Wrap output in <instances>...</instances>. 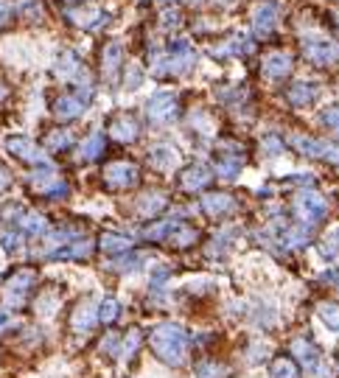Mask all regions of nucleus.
I'll return each instance as SVG.
<instances>
[{
    "label": "nucleus",
    "mask_w": 339,
    "mask_h": 378,
    "mask_svg": "<svg viewBox=\"0 0 339 378\" xmlns=\"http://www.w3.org/2000/svg\"><path fill=\"white\" fill-rule=\"evenodd\" d=\"M152 356L157 361H163L165 367H183L188 361V350H191V336L183 325L177 322H160L152 328L149 339H146Z\"/></svg>",
    "instance_id": "nucleus-1"
},
{
    "label": "nucleus",
    "mask_w": 339,
    "mask_h": 378,
    "mask_svg": "<svg viewBox=\"0 0 339 378\" xmlns=\"http://www.w3.org/2000/svg\"><path fill=\"white\" fill-rule=\"evenodd\" d=\"M196 65V48L188 39H172L165 51H152L149 67L154 76H168V73H188Z\"/></svg>",
    "instance_id": "nucleus-2"
},
{
    "label": "nucleus",
    "mask_w": 339,
    "mask_h": 378,
    "mask_svg": "<svg viewBox=\"0 0 339 378\" xmlns=\"http://www.w3.org/2000/svg\"><path fill=\"white\" fill-rule=\"evenodd\" d=\"M328 210H331L328 199L314 188H300L291 199V213H294V219H298V224L317 227L328 219Z\"/></svg>",
    "instance_id": "nucleus-3"
},
{
    "label": "nucleus",
    "mask_w": 339,
    "mask_h": 378,
    "mask_svg": "<svg viewBox=\"0 0 339 378\" xmlns=\"http://www.w3.org/2000/svg\"><path fill=\"white\" fill-rule=\"evenodd\" d=\"M289 146L300 157L339 165V140H325V138H311L303 132H294V135H289Z\"/></svg>",
    "instance_id": "nucleus-4"
},
{
    "label": "nucleus",
    "mask_w": 339,
    "mask_h": 378,
    "mask_svg": "<svg viewBox=\"0 0 339 378\" xmlns=\"http://www.w3.org/2000/svg\"><path fill=\"white\" fill-rule=\"evenodd\" d=\"M37 286V272L34 269H17L14 275H9V280L3 283L0 294H3V303L9 308H23L25 300L31 297V291Z\"/></svg>",
    "instance_id": "nucleus-5"
},
{
    "label": "nucleus",
    "mask_w": 339,
    "mask_h": 378,
    "mask_svg": "<svg viewBox=\"0 0 339 378\" xmlns=\"http://www.w3.org/2000/svg\"><path fill=\"white\" fill-rule=\"evenodd\" d=\"M28 185L31 191H37L39 196H48V199H65L68 196V182L56 174V168L45 165H37L34 171L28 174Z\"/></svg>",
    "instance_id": "nucleus-6"
},
{
    "label": "nucleus",
    "mask_w": 339,
    "mask_h": 378,
    "mask_svg": "<svg viewBox=\"0 0 339 378\" xmlns=\"http://www.w3.org/2000/svg\"><path fill=\"white\" fill-rule=\"evenodd\" d=\"M303 56L317 67H328L339 62V45L322 34H309L303 36Z\"/></svg>",
    "instance_id": "nucleus-7"
},
{
    "label": "nucleus",
    "mask_w": 339,
    "mask_h": 378,
    "mask_svg": "<svg viewBox=\"0 0 339 378\" xmlns=\"http://www.w3.org/2000/svg\"><path fill=\"white\" fill-rule=\"evenodd\" d=\"M180 112V101L174 90H157L149 101H146V118L154 126H168Z\"/></svg>",
    "instance_id": "nucleus-8"
},
{
    "label": "nucleus",
    "mask_w": 339,
    "mask_h": 378,
    "mask_svg": "<svg viewBox=\"0 0 339 378\" xmlns=\"http://www.w3.org/2000/svg\"><path fill=\"white\" fill-rule=\"evenodd\" d=\"M289 353H291L294 361L300 364V370H306V375L325 361V353L320 350V345L311 339L309 333H298V336H294V339L289 342Z\"/></svg>",
    "instance_id": "nucleus-9"
},
{
    "label": "nucleus",
    "mask_w": 339,
    "mask_h": 378,
    "mask_svg": "<svg viewBox=\"0 0 339 378\" xmlns=\"http://www.w3.org/2000/svg\"><path fill=\"white\" fill-rule=\"evenodd\" d=\"M104 185L110 191H126V188H132L138 185L141 180V168L132 162V160H115L104 168V174H101Z\"/></svg>",
    "instance_id": "nucleus-10"
},
{
    "label": "nucleus",
    "mask_w": 339,
    "mask_h": 378,
    "mask_svg": "<svg viewBox=\"0 0 339 378\" xmlns=\"http://www.w3.org/2000/svg\"><path fill=\"white\" fill-rule=\"evenodd\" d=\"M180 160H183V154H180V149L174 146V143H154L152 149H149V165L154 168V171H163V174H172L174 168H180Z\"/></svg>",
    "instance_id": "nucleus-11"
},
{
    "label": "nucleus",
    "mask_w": 339,
    "mask_h": 378,
    "mask_svg": "<svg viewBox=\"0 0 339 378\" xmlns=\"http://www.w3.org/2000/svg\"><path fill=\"white\" fill-rule=\"evenodd\" d=\"M96 325H99V303L81 300V303L73 308V314H70V330H73L76 336H88Z\"/></svg>",
    "instance_id": "nucleus-12"
},
{
    "label": "nucleus",
    "mask_w": 339,
    "mask_h": 378,
    "mask_svg": "<svg viewBox=\"0 0 339 378\" xmlns=\"http://www.w3.org/2000/svg\"><path fill=\"white\" fill-rule=\"evenodd\" d=\"M6 149H9L17 160H23V162H28V165H45V162H48L45 151H42L31 138H23V135L9 138V140H6Z\"/></svg>",
    "instance_id": "nucleus-13"
},
{
    "label": "nucleus",
    "mask_w": 339,
    "mask_h": 378,
    "mask_svg": "<svg viewBox=\"0 0 339 378\" xmlns=\"http://www.w3.org/2000/svg\"><path fill=\"white\" fill-rule=\"evenodd\" d=\"M202 210L210 216V219H222V216H230L238 210V199L227 191H216V193H207L202 196Z\"/></svg>",
    "instance_id": "nucleus-14"
},
{
    "label": "nucleus",
    "mask_w": 339,
    "mask_h": 378,
    "mask_svg": "<svg viewBox=\"0 0 339 378\" xmlns=\"http://www.w3.org/2000/svg\"><path fill=\"white\" fill-rule=\"evenodd\" d=\"M121 65H123V45H121V39H110L101 51V76L107 84L118 81Z\"/></svg>",
    "instance_id": "nucleus-15"
},
{
    "label": "nucleus",
    "mask_w": 339,
    "mask_h": 378,
    "mask_svg": "<svg viewBox=\"0 0 339 378\" xmlns=\"http://www.w3.org/2000/svg\"><path fill=\"white\" fill-rule=\"evenodd\" d=\"M291 67H294V59H291V54H286V51H269V54L261 59V73H264L267 78H272V81L286 78V76L291 73Z\"/></svg>",
    "instance_id": "nucleus-16"
},
{
    "label": "nucleus",
    "mask_w": 339,
    "mask_h": 378,
    "mask_svg": "<svg viewBox=\"0 0 339 378\" xmlns=\"http://www.w3.org/2000/svg\"><path fill=\"white\" fill-rule=\"evenodd\" d=\"M93 255V241L90 238H73L65 246H59L56 252H51L48 261H88Z\"/></svg>",
    "instance_id": "nucleus-17"
},
{
    "label": "nucleus",
    "mask_w": 339,
    "mask_h": 378,
    "mask_svg": "<svg viewBox=\"0 0 339 378\" xmlns=\"http://www.w3.org/2000/svg\"><path fill=\"white\" fill-rule=\"evenodd\" d=\"M210 182H214V171H210L207 165H202V162L188 165L185 171L180 174V188H183V191H188V193L202 191V188H207Z\"/></svg>",
    "instance_id": "nucleus-18"
},
{
    "label": "nucleus",
    "mask_w": 339,
    "mask_h": 378,
    "mask_svg": "<svg viewBox=\"0 0 339 378\" xmlns=\"http://www.w3.org/2000/svg\"><path fill=\"white\" fill-rule=\"evenodd\" d=\"M88 104H90L88 96H59L54 101V115H56V120H76L84 115Z\"/></svg>",
    "instance_id": "nucleus-19"
},
{
    "label": "nucleus",
    "mask_w": 339,
    "mask_h": 378,
    "mask_svg": "<svg viewBox=\"0 0 339 378\" xmlns=\"http://www.w3.org/2000/svg\"><path fill=\"white\" fill-rule=\"evenodd\" d=\"M286 98H289V104L291 107H298V109H306V107H311L317 98H320V87L314 81H294L291 87H289V93H286Z\"/></svg>",
    "instance_id": "nucleus-20"
},
{
    "label": "nucleus",
    "mask_w": 339,
    "mask_h": 378,
    "mask_svg": "<svg viewBox=\"0 0 339 378\" xmlns=\"http://www.w3.org/2000/svg\"><path fill=\"white\" fill-rule=\"evenodd\" d=\"M14 227L23 233V235H31V238H42L48 233V219L37 213V210H20V216L14 222Z\"/></svg>",
    "instance_id": "nucleus-21"
},
{
    "label": "nucleus",
    "mask_w": 339,
    "mask_h": 378,
    "mask_svg": "<svg viewBox=\"0 0 339 378\" xmlns=\"http://www.w3.org/2000/svg\"><path fill=\"white\" fill-rule=\"evenodd\" d=\"M275 25H278V6L269 3V0L267 3H258L256 12H252V28H256V34L267 36L275 31Z\"/></svg>",
    "instance_id": "nucleus-22"
},
{
    "label": "nucleus",
    "mask_w": 339,
    "mask_h": 378,
    "mask_svg": "<svg viewBox=\"0 0 339 378\" xmlns=\"http://www.w3.org/2000/svg\"><path fill=\"white\" fill-rule=\"evenodd\" d=\"M249 48H252V42H249L244 34H233L230 39H225V42H219V45L210 48V54L219 56V59H230V56H244V54H249Z\"/></svg>",
    "instance_id": "nucleus-23"
},
{
    "label": "nucleus",
    "mask_w": 339,
    "mask_h": 378,
    "mask_svg": "<svg viewBox=\"0 0 339 378\" xmlns=\"http://www.w3.org/2000/svg\"><path fill=\"white\" fill-rule=\"evenodd\" d=\"M165 204H168V196H165V193L149 191V193H143V196L135 202V213H138L141 219H154L157 213H163V210H165Z\"/></svg>",
    "instance_id": "nucleus-24"
},
{
    "label": "nucleus",
    "mask_w": 339,
    "mask_h": 378,
    "mask_svg": "<svg viewBox=\"0 0 339 378\" xmlns=\"http://www.w3.org/2000/svg\"><path fill=\"white\" fill-rule=\"evenodd\" d=\"M196 238H199V230H196V227H191V224H185V222H174L172 230H168V235H165V244L174 246V249H188V246L196 244Z\"/></svg>",
    "instance_id": "nucleus-25"
},
{
    "label": "nucleus",
    "mask_w": 339,
    "mask_h": 378,
    "mask_svg": "<svg viewBox=\"0 0 339 378\" xmlns=\"http://www.w3.org/2000/svg\"><path fill=\"white\" fill-rule=\"evenodd\" d=\"M138 135H141V126L132 115H118L110 123V138H115L121 143H132V140H138Z\"/></svg>",
    "instance_id": "nucleus-26"
},
{
    "label": "nucleus",
    "mask_w": 339,
    "mask_h": 378,
    "mask_svg": "<svg viewBox=\"0 0 339 378\" xmlns=\"http://www.w3.org/2000/svg\"><path fill=\"white\" fill-rule=\"evenodd\" d=\"M99 246H101L104 252H110V255H126V252L132 249V238L126 235V233H115V230H110V233L101 235Z\"/></svg>",
    "instance_id": "nucleus-27"
},
{
    "label": "nucleus",
    "mask_w": 339,
    "mask_h": 378,
    "mask_svg": "<svg viewBox=\"0 0 339 378\" xmlns=\"http://www.w3.org/2000/svg\"><path fill=\"white\" fill-rule=\"evenodd\" d=\"M101 154H104V132L93 129L88 138L81 140V146H79V160L81 162H90V160H99Z\"/></svg>",
    "instance_id": "nucleus-28"
},
{
    "label": "nucleus",
    "mask_w": 339,
    "mask_h": 378,
    "mask_svg": "<svg viewBox=\"0 0 339 378\" xmlns=\"http://www.w3.org/2000/svg\"><path fill=\"white\" fill-rule=\"evenodd\" d=\"M269 378H300V364L294 361L291 356H275L272 361H269Z\"/></svg>",
    "instance_id": "nucleus-29"
},
{
    "label": "nucleus",
    "mask_w": 339,
    "mask_h": 378,
    "mask_svg": "<svg viewBox=\"0 0 339 378\" xmlns=\"http://www.w3.org/2000/svg\"><path fill=\"white\" fill-rule=\"evenodd\" d=\"M317 249H320V255H322L328 264H336V261H339V224L331 227V230L320 238Z\"/></svg>",
    "instance_id": "nucleus-30"
},
{
    "label": "nucleus",
    "mask_w": 339,
    "mask_h": 378,
    "mask_svg": "<svg viewBox=\"0 0 339 378\" xmlns=\"http://www.w3.org/2000/svg\"><path fill=\"white\" fill-rule=\"evenodd\" d=\"M62 81H68V78H76L79 73H81V62H79V56L73 54V51H62L59 54V59H56V70H54Z\"/></svg>",
    "instance_id": "nucleus-31"
},
{
    "label": "nucleus",
    "mask_w": 339,
    "mask_h": 378,
    "mask_svg": "<svg viewBox=\"0 0 339 378\" xmlns=\"http://www.w3.org/2000/svg\"><path fill=\"white\" fill-rule=\"evenodd\" d=\"M141 345H143V336H141V330H138V328L126 330V336H123L121 345H118V359H121V361H132Z\"/></svg>",
    "instance_id": "nucleus-32"
},
{
    "label": "nucleus",
    "mask_w": 339,
    "mask_h": 378,
    "mask_svg": "<svg viewBox=\"0 0 339 378\" xmlns=\"http://www.w3.org/2000/svg\"><path fill=\"white\" fill-rule=\"evenodd\" d=\"M241 157L238 154H222L219 160H216V165H214V171H216V177H222V180H236L238 174H241Z\"/></svg>",
    "instance_id": "nucleus-33"
},
{
    "label": "nucleus",
    "mask_w": 339,
    "mask_h": 378,
    "mask_svg": "<svg viewBox=\"0 0 339 378\" xmlns=\"http://www.w3.org/2000/svg\"><path fill=\"white\" fill-rule=\"evenodd\" d=\"M317 317H320V322L328 328V333L339 336V303L322 300V303L317 306Z\"/></svg>",
    "instance_id": "nucleus-34"
},
{
    "label": "nucleus",
    "mask_w": 339,
    "mask_h": 378,
    "mask_svg": "<svg viewBox=\"0 0 339 378\" xmlns=\"http://www.w3.org/2000/svg\"><path fill=\"white\" fill-rule=\"evenodd\" d=\"M70 20L79 23V28H99L107 23V14L99 9H76V12H70Z\"/></svg>",
    "instance_id": "nucleus-35"
},
{
    "label": "nucleus",
    "mask_w": 339,
    "mask_h": 378,
    "mask_svg": "<svg viewBox=\"0 0 339 378\" xmlns=\"http://www.w3.org/2000/svg\"><path fill=\"white\" fill-rule=\"evenodd\" d=\"M194 375H196V378H227V375H230V367L222 364V361H216V359H205V361H196Z\"/></svg>",
    "instance_id": "nucleus-36"
},
{
    "label": "nucleus",
    "mask_w": 339,
    "mask_h": 378,
    "mask_svg": "<svg viewBox=\"0 0 339 378\" xmlns=\"http://www.w3.org/2000/svg\"><path fill=\"white\" fill-rule=\"evenodd\" d=\"M118 317H121V303L115 297H104L99 303V322L101 325H112Z\"/></svg>",
    "instance_id": "nucleus-37"
},
{
    "label": "nucleus",
    "mask_w": 339,
    "mask_h": 378,
    "mask_svg": "<svg viewBox=\"0 0 339 378\" xmlns=\"http://www.w3.org/2000/svg\"><path fill=\"white\" fill-rule=\"evenodd\" d=\"M70 143H73V135H70L68 129H54V132H48V138H45L48 151H65V149H70Z\"/></svg>",
    "instance_id": "nucleus-38"
},
{
    "label": "nucleus",
    "mask_w": 339,
    "mask_h": 378,
    "mask_svg": "<svg viewBox=\"0 0 339 378\" xmlns=\"http://www.w3.org/2000/svg\"><path fill=\"white\" fill-rule=\"evenodd\" d=\"M143 266V255H126V258H118V261H112L110 264V269L112 272H118V275H126V272H138Z\"/></svg>",
    "instance_id": "nucleus-39"
},
{
    "label": "nucleus",
    "mask_w": 339,
    "mask_h": 378,
    "mask_svg": "<svg viewBox=\"0 0 339 378\" xmlns=\"http://www.w3.org/2000/svg\"><path fill=\"white\" fill-rule=\"evenodd\" d=\"M320 126L328 129L331 135H339V104H331L320 112Z\"/></svg>",
    "instance_id": "nucleus-40"
},
{
    "label": "nucleus",
    "mask_w": 339,
    "mask_h": 378,
    "mask_svg": "<svg viewBox=\"0 0 339 378\" xmlns=\"http://www.w3.org/2000/svg\"><path fill=\"white\" fill-rule=\"evenodd\" d=\"M0 244H3L6 252H20L23 249V233L14 227V230H3L0 233Z\"/></svg>",
    "instance_id": "nucleus-41"
},
{
    "label": "nucleus",
    "mask_w": 339,
    "mask_h": 378,
    "mask_svg": "<svg viewBox=\"0 0 339 378\" xmlns=\"http://www.w3.org/2000/svg\"><path fill=\"white\" fill-rule=\"evenodd\" d=\"M261 151H264V157L275 160L278 154H283V138H278V135H267V138H261Z\"/></svg>",
    "instance_id": "nucleus-42"
},
{
    "label": "nucleus",
    "mask_w": 339,
    "mask_h": 378,
    "mask_svg": "<svg viewBox=\"0 0 339 378\" xmlns=\"http://www.w3.org/2000/svg\"><path fill=\"white\" fill-rule=\"evenodd\" d=\"M267 356H269V345L261 342V339H256L249 345V350H247V361L249 364H261V361H267Z\"/></svg>",
    "instance_id": "nucleus-43"
},
{
    "label": "nucleus",
    "mask_w": 339,
    "mask_h": 378,
    "mask_svg": "<svg viewBox=\"0 0 339 378\" xmlns=\"http://www.w3.org/2000/svg\"><path fill=\"white\" fill-rule=\"evenodd\" d=\"M141 81H143V70H141L138 65H130V70H126V76H123L126 90H138V87H141Z\"/></svg>",
    "instance_id": "nucleus-44"
},
{
    "label": "nucleus",
    "mask_w": 339,
    "mask_h": 378,
    "mask_svg": "<svg viewBox=\"0 0 339 378\" xmlns=\"http://www.w3.org/2000/svg\"><path fill=\"white\" fill-rule=\"evenodd\" d=\"M160 23H163V28H174L177 23H180V12H163V17H160Z\"/></svg>",
    "instance_id": "nucleus-45"
},
{
    "label": "nucleus",
    "mask_w": 339,
    "mask_h": 378,
    "mask_svg": "<svg viewBox=\"0 0 339 378\" xmlns=\"http://www.w3.org/2000/svg\"><path fill=\"white\" fill-rule=\"evenodd\" d=\"M12 325H14V314L6 311V308H0V333H6Z\"/></svg>",
    "instance_id": "nucleus-46"
},
{
    "label": "nucleus",
    "mask_w": 339,
    "mask_h": 378,
    "mask_svg": "<svg viewBox=\"0 0 339 378\" xmlns=\"http://www.w3.org/2000/svg\"><path fill=\"white\" fill-rule=\"evenodd\" d=\"M9 17H12V3L9 0H0V28L9 23Z\"/></svg>",
    "instance_id": "nucleus-47"
},
{
    "label": "nucleus",
    "mask_w": 339,
    "mask_h": 378,
    "mask_svg": "<svg viewBox=\"0 0 339 378\" xmlns=\"http://www.w3.org/2000/svg\"><path fill=\"white\" fill-rule=\"evenodd\" d=\"M9 182H12V177H9V171L3 165H0V191H6L9 188Z\"/></svg>",
    "instance_id": "nucleus-48"
},
{
    "label": "nucleus",
    "mask_w": 339,
    "mask_h": 378,
    "mask_svg": "<svg viewBox=\"0 0 339 378\" xmlns=\"http://www.w3.org/2000/svg\"><path fill=\"white\" fill-rule=\"evenodd\" d=\"M0 98H6V87H3V84H0Z\"/></svg>",
    "instance_id": "nucleus-49"
},
{
    "label": "nucleus",
    "mask_w": 339,
    "mask_h": 378,
    "mask_svg": "<svg viewBox=\"0 0 339 378\" xmlns=\"http://www.w3.org/2000/svg\"><path fill=\"white\" fill-rule=\"evenodd\" d=\"M333 370L339 372V350H336V364H333Z\"/></svg>",
    "instance_id": "nucleus-50"
},
{
    "label": "nucleus",
    "mask_w": 339,
    "mask_h": 378,
    "mask_svg": "<svg viewBox=\"0 0 339 378\" xmlns=\"http://www.w3.org/2000/svg\"><path fill=\"white\" fill-rule=\"evenodd\" d=\"M157 3H174V0H157Z\"/></svg>",
    "instance_id": "nucleus-51"
},
{
    "label": "nucleus",
    "mask_w": 339,
    "mask_h": 378,
    "mask_svg": "<svg viewBox=\"0 0 339 378\" xmlns=\"http://www.w3.org/2000/svg\"><path fill=\"white\" fill-rule=\"evenodd\" d=\"M191 3H196V0H191Z\"/></svg>",
    "instance_id": "nucleus-52"
}]
</instances>
